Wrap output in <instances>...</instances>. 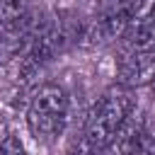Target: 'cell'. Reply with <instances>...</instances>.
I'll use <instances>...</instances> for the list:
<instances>
[{
	"label": "cell",
	"instance_id": "6da1fadb",
	"mask_svg": "<svg viewBox=\"0 0 155 155\" xmlns=\"http://www.w3.org/2000/svg\"><path fill=\"white\" fill-rule=\"evenodd\" d=\"M133 111V97L126 87H114L109 92H104V97L94 104L87 126H85V143L90 150L99 153L104 150L116 131L121 128V124L128 119V114Z\"/></svg>",
	"mask_w": 155,
	"mask_h": 155
},
{
	"label": "cell",
	"instance_id": "277c9868",
	"mask_svg": "<svg viewBox=\"0 0 155 155\" xmlns=\"http://www.w3.org/2000/svg\"><path fill=\"white\" fill-rule=\"evenodd\" d=\"M39 29H41V24L36 19H29V15H22L12 24H5V29L0 31V63L15 58L19 51L31 46Z\"/></svg>",
	"mask_w": 155,
	"mask_h": 155
},
{
	"label": "cell",
	"instance_id": "ba28073f",
	"mask_svg": "<svg viewBox=\"0 0 155 155\" xmlns=\"http://www.w3.org/2000/svg\"><path fill=\"white\" fill-rule=\"evenodd\" d=\"M0 155H27V150H24V145L19 143V138H17L15 133H7L5 140H2Z\"/></svg>",
	"mask_w": 155,
	"mask_h": 155
},
{
	"label": "cell",
	"instance_id": "8992f818",
	"mask_svg": "<svg viewBox=\"0 0 155 155\" xmlns=\"http://www.w3.org/2000/svg\"><path fill=\"white\" fill-rule=\"evenodd\" d=\"M153 22H155V0H136L133 10L128 12V29H126V34L136 31L140 27H148Z\"/></svg>",
	"mask_w": 155,
	"mask_h": 155
},
{
	"label": "cell",
	"instance_id": "7a4b0ae2",
	"mask_svg": "<svg viewBox=\"0 0 155 155\" xmlns=\"http://www.w3.org/2000/svg\"><path fill=\"white\" fill-rule=\"evenodd\" d=\"M68 121V94L58 85H41L27 109V126L36 140H53L63 133Z\"/></svg>",
	"mask_w": 155,
	"mask_h": 155
},
{
	"label": "cell",
	"instance_id": "52a82bcc",
	"mask_svg": "<svg viewBox=\"0 0 155 155\" xmlns=\"http://www.w3.org/2000/svg\"><path fill=\"white\" fill-rule=\"evenodd\" d=\"M131 51H155V22L126 34Z\"/></svg>",
	"mask_w": 155,
	"mask_h": 155
},
{
	"label": "cell",
	"instance_id": "30bf717a",
	"mask_svg": "<svg viewBox=\"0 0 155 155\" xmlns=\"http://www.w3.org/2000/svg\"><path fill=\"white\" fill-rule=\"evenodd\" d=\"M70 155H87L85 150H75V153H70Z\"/></svg>",
	"mask_w": 155,
	"mask_h": 155
},
{
	"label": "cell",
	"instance_id": "9c48e42d",
	"mask_svg": "<svg viewBox=\"0 0 155 155\" xmlns=\"http://www.w3.org/2000/svg\"><path fill=\"white\" fill-rule=\"evenodd\" d=\"M10 131H7V126H5V121L0 119V150H2V140H5V136H7Z\"/></svg>",
	"mask_w": 155,
	"mask_h": 155
},
{
	"label": "cell",
	"instance_id": "3957f363",
	"mask_svg": "<svg viewBox=\"0 0 155 155\" xmlns=\"http://www.w3.org/2000/svg\"><path fill=\"white\" fill-rule=\"evenodd\" d=\"M121 87H143L155 82V51H131L116 65Z\"/></svg>",
	"mask_w": 155,
	"mask_h": 155
},
{
	"label": "cell",
	"instance_id": "5b68a950",
	"mask_svg": "<svg viewBox=\"0 0 155 155\" xmlns=\"http://www.w3.org/2000/svg\"><path fill=\"white\" fill-rule=\"evenodd\" d=\"M143 143H145V119L140 111H131L107 148L116 150L119 155H138L143 150Z\"/></svg>",
	"mask_w": 155,
	"mask_h": 155
}]
</instances>
